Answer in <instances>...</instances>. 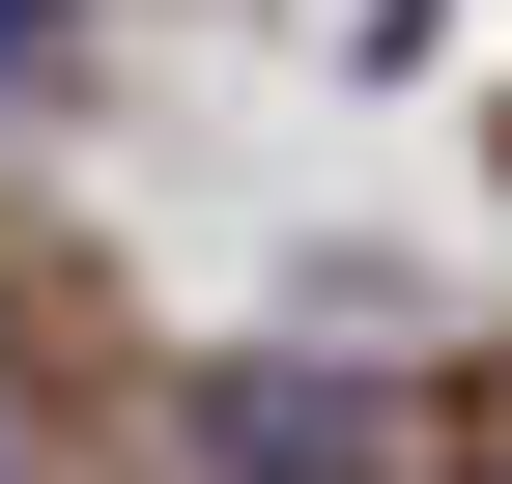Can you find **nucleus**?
<instances>
[{
    "instance_id": "nucleus-1",
    "label": "nucleus",
    "mask_w": 512,
    "mask_h": 484,
    "mask_svg": "<svg viewBox=\"0 0 512 484\" xmlns=\"http://www.w3.org/2000/svg\"><path fill=\"white\" fill-rule=\"evenodd\" d=\"M200 428H228L256 484H342V456H370V399H342V371H228V399H200Z\"/></svg>"
}]
</instances>
